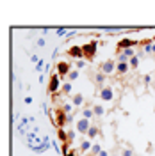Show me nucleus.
I'll use <instances>...</instances> for the list:
<instances>
[{
	"instance_id": "1a4fd4ad",
	"label": "nucleus",
	"mask_w": 155,
	"mask_h": 156,
	"mask_svg": "<svg viewBox=\"0 0 155 156\" xmlns=\"http://www.w3.org/2000/svg\"><path fill=\"white\" fill-rule=\"evenodd\" d=\"M66 55L71 58H75V60H84V50H82V46L75 44V46H70L66 50Z\"/></svg>"
},
{
	"instance_id": "b1692460",
	"label": "nucleus",
	"mask_w": 155,
	"mask_h": 156,
	"mask_svg": "<svg viewBox=\"0 0 155 156\" xmlns=\"http://www.w3.org/2000/svg\"><path fill=\"white\" fill-rule=\"evenodd\" d=\"M84 66H86V60H77V62H75V68L77 69H82Z\"/></svg>"
},
{
	"instance_id": "9d476101",
	"label": "nucleus",
	"mask_w": 155,
	"mask_h": 156,
	"mask_svg": "<svg viewBox=\"0 0 155 156\" xmlns=\"http://www.w3.org/2000/svg\"><path fill=\"white\" fill-rule=\"evenodd\" d=\"M91 76H93V75H91ZM93 80H95V85H96V87H98V90H100V89L104 87V83H105L107 75H104V73H100V71H98L96 75L93 76Z\"/></svg>"
},
{
	"instance_id": "f3484780",
	"label": "nucleus",
	"mask_w": 155,
	"mask_h": 156,
	"mask_svg": "<svg viewBox=\"0 0 155 156\" xmlns=\"http://www.w3.org/2000/svg\"><path fill=\"white\" fill-rule=\"evenodd\" d=\"M61 94H62V96H71V83H62V87H61Z\"/></svg>"
},
{
	"instance_id": "39448f33",
	"label": "nucleus",
	"mask_w": 155,
	"mask_h": 156,
	"mask_svg": "<svg viewBox=\"0 0 155 156\" xmlns=\"http://www.w3.org/2000/svg\"><path fill=\"white\" fill-rule=\"evenodd\" d=\"M116 64H118V62L114 60V58H107V60H104V62L98 66V71L109 76V75H112V73L116 71Z\"/></svg>"
},
{
	"instance_id": "f8f14e48",
	"label": "nucleus",
	"mask_w": 155,
	"mask_h": 156,
	"mask_svg": "<svg viewBox=\"0 0 155 156\" xmlns=\"http://www.w3.org/2000/svg\"><path fill=\"white\" fill-rule=\"evenodd\" d=\"M130 69V64L128 62H118L116 64V73L119 75V76H123V75H127V71Z\"/></svg>"
},
{
	"instance_id": "cd10ccee",
	"label": "nucleus",
	"mask_w": 155,
	"mask_h": 156,
	"mask_svg": "<svg viewBox=\"0 0 155 156\" xmlns=\"http://www.w3.org/2000/svg\"><path fill=\"white\" fill-rule=\"evenodd\" d=\"M111 156H121V154H116V153H112V154H111Z\"/></svg>"
},
{
	"instance_id": "4be33fe9",
	"label": "nucleus",
	"mask_w": 155,
	"mask_h": 156,
	"mask_svg": "<svg viewBox=\"0 0 155 156\" xmlns=\"http://www.w3.org/2000/svg\"><path fill=\"white\" fill-rule=\"evenodd\" d=\"M77 78H78V69H73V71L68 75V80L70 82H73V80H77Z\"/></svg>"
},
{
	"instance_id": "a211bd4d",
	"label": "nucleus",
	"mask_w": 155,
	"mask_h": 156,
	"mask_svg": "<svg viewBox=\"0 0 155 156\" xmlns=\"http://www.w3.org/2000/svg\"><path fill=\"white\" fill-rule=\"evenodd\" d=\"M93 112H95V117H102L104 115V112H105V108L102 107V105H93Z\"/></svg>"
},
{
	"instance_id": "2eb2a0df",
	"label": "nucleus",
	"mask_w": 155,
	"mask_h": 156,
	"mask_svg": "<svg viewBox=\"0 0 155 156\" xmlns=\"http://www.w3.org/2000/svg\"><path fill=\"white\" fill-rule=\"evenodd\" d=\"M57 136H59V140H61L62 144H70V140H68V131H64V129H57Z\"/></svg>"
},
{
	"instance_id": "6e6552de",
	"label": "nucleus",
	"mask_w": 155,
	"mask_h": 156,
	"mask_svg": "<svg viewBox=\"0 0 155 156\" xmlns=\"http://www.w3.org/2000/svg\"><path fill=\"white\" fill-rule=\"evenodd\" d=\"M93 126L91 124V121L86 119V117H78L77 122H75V129H77L80 135H87V131H89V128Z\"/></svg>"
},
{
	"instance_id": "0eeeda50",
	"label": "nucleus",
	"mask_w": 155,
	"mask_h": 156,
	"mask_svg": "<svg viewBox=\"0 0 155 156\" xmlns=\"http://www.w3.org/2000/svg\"><path fill=\"white\" fill-rule=\"evenodd\" d=\"M55 73L61 78H68V75L71 73V64L66 62V60H59L57 64H55Z\"/></svg>"
},
{
	"instance_id": "6ab92c4d",
	"label": "nucleus",
	"mask_w": 155,
	"mask_h": 156,
	"mask_svg": "<svg viewBox=\"0 0 155 156\" xmlns=\"http://www.w3.org/2000/svg\"><path fill=\"white\" fill-rule=\"evenodd\" d=\"M102 153V147H100V144H95V146L91 147V151L87 153V156H98Z\"/></svg>"
},
{
	"instance_id": "f03ea898",
	"label": "nucleus",
	"mask_w": 155,
	"mask_h": 156,
	"mask_svg": "<svg viewBox=\"0 0 155 156\" xmlns=\"http://www.w3.org/2000/svg\"><path fill=\"white\" fill-rule=\"evenodd\" d=\"M61 87H62L61 85V76H59L57 73H52L48 78V83H47V94L48 96H55Z\"/></svg>"
},
{
	"instance_id": "412c9836",
	"label": "nucleus",
	"mask_w": 155,
	"mask_h": 156,
	"mask_svg": "<svg viewBox=\"0 0 155 156\" xmlns=\"http://www.w3.org/2000/svg\"><path fill=\"white\" fill-rule=\"evenodd\" d=\"M119 154H121V156H134V151H132V149H128V147H121Z\"/></svg>"
},
{
	"instance_id": "5701e85b",
	"label": "nucleus",
	"mask_w": 155,
	"mask_h": 156,
	"mask_svg": "<svg viewBox=\"0 0 155 156\" xmlns=\"http://www.w3.org/2000/svg\"><path fill=\"white\" fill-rule=\"evenodd\" d=\"M73 138H75V129H68V140H70V144L73 142Z\"/></svg>"
},
{
	"instance_id": "a878e982",
	"label": "nucleus",
	"mask_w": 155,
	"mask_h": 156,
	"mask_svg": "<svg viewBox=\"0 0 155 156\" xmlns=\"http://www.w3.org/2000/svg\"><path fill=\"white\" fill-rule=\"evenodd\" d=\"M66 156H78V153L75 151V149H70V153H68Z\"/></svg>"
},
{
	"instance_id": "f257e3e1",
	"label": "nucleus",
	"mask_w": 155,
	"mask_h": 156,
	"mask_svg": "<svg viewBox=\"0 0 155 156\" xmlns=\"http://www.w3.org/2000/svg\"><path fill=\"white\" fill-rule=\"evenodd\" d=\"M96 46H98V41H87L86 44H82V50H84V60L86 62H93L95 57H96Z\"/></svg>"
},
{
	"instance_id": "aec40b11",
	"label": "nucleus",
	"mask_w": 155,
	"mask_h": 156,
	"mask_svg": "<svg viewBox=\"0 0 155 156\" xmlns=\"http://www.w3.org/2000/svg\"><path fill=\"white\" fill-rule=\"evenodd\" d=\"M128 64H130V69H137V66H139V55H134V57H130Z\"/></svg>"
},
{
	"instance_id": "bb28decb",
	"label": "nucleus",
	"mask_w": 155,
	"mask_h": 156,
	"mask_svg": "<svg viewBox=\"0 0 155 156\" xmlns=\"http://www.w3.org/2000/svg\"><path fill=\"white\" fill-rule=\"evenodd\" d=\"M43 44H45V39H43V37L38 39V46H43Z\"/></svg>"
},
{
	"instance_id": "9b49d317",
	"label": "nucleus",
	"mask_w": 155,
	"mask_h": 156,
	"mask_svg": "<svg viewBox=\"0 0 155 156\" xmlns=\"http://www.w3.org/2000/svg\"><path fill=\"white\" fill-rule=\"evenodd\" d=\"M70 99H71V103L75 105V107H82L86 101H84V94H80V92H77V94H71L70 96Z\"/></svg>"
},
{
	"instance_id": "393cba45",
	"label": "nucleus",
	"mask_w": 155,
	"mask_h": 156,
	"mask_svg": "<svg viewBox=\"0 0 155 156\" xmlns=\"http://www.w3.org/2000/svg\"><path fill=\"white\" fill-rule=\"evenodd\" d=\"M143 82H145V83H150V82H152V76H150V75H145V76H143Z\"/></svg>"
},
{
	"instance_id": "4468645a",
	"label": "nucleus",
	"mask_w": 155,
	"mask_h": 156,
	"mask_svg": "<svg viewBox=\"0 0 155 156\" xmlns=\"http://www.w3.org/2000/svg\"><path fill=\"white\" fill-rule=\"evenodd\" d=\"M96 135H100V128H98L96 124H93V126L89 128V131H87V138H91V140H93Z\"/></svg>"
},
{
	"instance_id": "7ed1b4c3",
	"label": "nucleus",
	"mask_w": 155,
	"mask_h": 156,
	"mask_svg": "<svg viewBox=\"0 0 155 156\" xmlns=\"http://www.w3.org/2000/svg\"><path fill=\"white\" fill-rule=\"evenodd\" d=\"M68 121H70V115L64 112V108L62 107L55 108V126H57V129H64Z\"/></svg>"
},
{
	"instance_id": "dca6fc26",
	"label": "nucleus",
	"mask_w": 155,
	"mask_h": 156,
	"mask_svg": "<svg viewBox=\"0 0 155 156\" xmlns=\"http://www.w3.org/2000/svg\"><path fill=\"white\" fill-rule=\"evenodd\" d=\"M82 117H86V119H93L95 117V112H93V107H84V110H82Z\"/></svg>"
},
{
	"instance_id": "ddd939ff",
	"label": "nucleus",
	"mask_w": 155,
	"mask_h": 156,
	"mask_svg": "<svg viewBox=\"0 0 155 156\" xmlns=\"http://www.w3.org/2000/svg\"><path fill=\"white\" fill-rule=\"evenodd\" d=\"M91 140H82V144H80V149H78V156L80 154H87L89 151H91Z\"/></svg>"
},
{
	"instance_id": "20e7f679",
	"label": "nucleus",
	"mask_w": 155,
	"mask_h": 156,
	"mask_svg": "<svg viewBox=\"0 0 155 156\" xmlns=\"http://www.w3.org/2000/svg\"><path fill=\"white\" fill-rule=\"evenodd\" d=\"M134 46H139V41L137 39H121V41H118L116 43V55L118 53H121L123 50H130V48H134Z\"/></svg>"
},
{
	"instance_id": "423d86ee",
	"label": "nucleus",
	"mask_w": 155,
	"mask_h": 156,
	"mask_svg": "<svg viewBox=\"0 0 155 156\" xmlns=\"http://www.w3.org/2000/svg\"><path fill=\"white\" fill-rule=\"evenodd\" d=\"M98 98L104 103H111L114 99V89H112V85H104V87L98 90Z\"/></svg>"
}]
</instances>
